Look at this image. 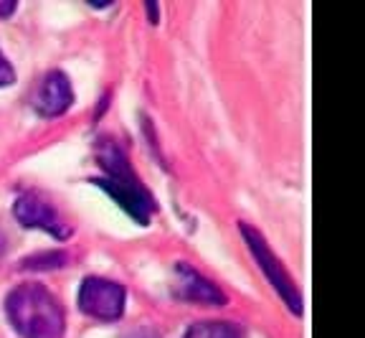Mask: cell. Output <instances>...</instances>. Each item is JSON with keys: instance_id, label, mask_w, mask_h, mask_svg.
I'll return each instance as SVG.
<instances>
[{"instance_id": "obj_5", "label": "cell", "mask_w": 365, "mask_h": 338, "mask_svg": "<svg viewBox=\"0 0 365 338\" xmlns=\"http://www.w3.org/2000/svg\"><path fill=\"white\" fill-rule=\"evenodd\" d=\"M13 214H16V219L23 227L43 229L51 237H56V239H68V234H71V227L66 224V219L38 191H23L16 199V204H13Z\"/></svg>"}, {"instance_id": "obj_9", "label": "cell", "mask_w": 365, "mask_h": 338, "mask_svg": "<svg viewBox=\"0 0 365 338\" xmlns=\"http://www.w3.org/2000/svg\"><path fill=\"white\" fill-rule=\"evenodd\" d=\"M66 252H43V254H36V257H29L23 262V267L29 269H51V267H63L66 262Z\"/></svg>"}, {"instance_id": "obj_10", "label": "cell", "mask_w": 365, "mask_h": 338, "mask_svg": "<svg viewBox=\"0 0 365 338\" xmlns=\"http://www.w3.org/2000/svg\"><path fill=\"white\" fill-rule=\"evenodd\" d=\"M13 81H16V71H13L6 54L0 51V86H11Z\"/></svg>"}, {"instance_id": "obj_3", "label": "cell", "mask_w": 365, "mask_h": 338, "mask_svg": "<svg viewBox=\"0 0 365 338\" xmlns=\"http://www.w3.org/2000/svg\"><path fill=\"white\" fill-rule=\"evenodd\" d=\"M239 229H241V237L246 239V244H249L251 254L257 257L262 272L267 275V280L274 285V290L279 292V298L284 300V305H289L292 313L299 315L302 313V292H299L297 282L292 280V275L287 272V267L282 264V259L272 252V247H269V242L264 239L262 232H257L251 224L241 222Z\"/></svg>"}, {"instance_id": "obj_13", "label": "cell", "mask_w": 365, "mask_h": 338, "mask_svg": "<svg viewBox=\"0 0 365 338\" xmlns=\"http://www.w3.org/2000/svg\"><path fill=\"white\" fill-rule=\"evenodd\" d=\"M6 249H8V239H6V234H3V229H0V259H3Z\"/></svg>"}, {"instance_id": "obj_11", "label": "cell", "mask_w": 365, "mask_h": 338, "mask_svg": "<svg viewBox=\"0 0 365 338\" xmlns=\"http://www.w3.org/2000/svg\"><path fill=\"white\" fill-rule=\"evenodd\" d=\"M16 0H0V18H8L16 13Z\"/></svg>"}, {"instance_id": "obj_4", "label": "cell", "mask_w": 365, "mask_h": 338, "mask_svg": "<svg viewBox=\"0 0 365 338\" xmlns=\"http://www.w3.org/2000/svg\"><path fill=\"white\" fill-rule=\"evenodd\" d=\"M127 292L117 280L91 275L79 287V308L97 321H117L125 313Z\"/></svg>"}, {"instance_id": "obj_12", "label": "cell", "mask_w": 365, "mask_h": 338, "mask_svg": "<svg viewBox=\"0 0 365 338\" xmlns=\"http://www.w3.org/2000/svg\"><path fill=\"white\" fill-rule=\"evenodd\" d=\"M145 8H148V13H150V21L158 24V6H155V3H145Z\"/></svg>"}, {"instance_id": "obj_2", "label": "cell", "mask_w": 365, "mask_h": 338, "mask_svg": "<svg viewBox=\"0 0 365 338\" xmlns=\"http://www.w3.org/2000/svg\"><path fill=\"white\" fill-rule=\"evenodd\" d=\"M6 313L21 338H63L66 313L48 287L41 282H23L6 298Z\"/></svg>"}, {"instance_id": "obj_6", "label": "cell", "mask_w": 365, "mask_h": 338, "mask_svg": "<svg viewBox=\"0 0 365 338\" xmlns=\"http://www.w3.org/2000/svg\"><path fill=\"white\" fill-rule=\"evenodd\" d=\"M173 292L175 298L188 300L195 305H208V308H218V305L228 303V295L203 272L193 267L188 262L175 264V277H173Z\"/></svg>"}, {"instance_id": "obj_1", "label": "cell", "mask_w": 365, "mask_h": 338, "mask_svg": "<svg viewBox=\"0 0 365 338\" xmlns=\"http://www.w3.org/2000/svg\"><path fill=\"white\" fill-rule=\"evenodd\" d=\"M97 161L102 166L104 176L94 178V184H99L109 196H114V201L135 222L148 224L150 217L158 212V204H155V196L148 191V186L143 184V178L137 176V171L132 168L125 148L112 138H99Z\"/></svg>"}, {"instance_id": "obj_8", "label": "cell", "mask_w": 365, "mask_h": 338, "mask_svg": "<svg viewBox=\"0 0 365 338\" xmlns=\"http://www.w3.org/2000/svg\"><path fill=\"white\" fill-rule=\"evenodd\" d=\"M182 338H246V333L234 321H198Z\"/></svg>"}, {"instance_id": "obj_7", "label": "cell", "mask_w": 365, "mask_h": 338, "mask_svg": "<svg viewBox=\"0 0 365 338\" xmlns=\"http://www.w3.org/2000/svg\"><path fill=\"white\" fill-rule=\"evenodd\" d=\"M74 104V86L61 69H51L41 76L34 92V107L43 117H58Z\"/></svg>"}]
</instances>
